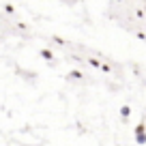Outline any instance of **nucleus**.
I'll list each match as a JSON object with an SVG mask.
<instances>
[{
	"label": "nucleus",
	"instance_id": "f257e3e1",
	"mask_svg": "<svg viewBox=\"0 0 146 146\" xmlns=\"http://www.w3.org/2000/svg\"><path fill=\"white\" fill-rule=\"evenodd\" d=\"M135 142L137 144H146V127H144V123H140L135 127Z\"/></svg>",
	"mask_w": 146,
	"mask_h": 146
},
{
	"label": "nucleus",
	"instance_id": "20e7f679",
	"mask_svg": "<svg viewBox=\"0 0 146 146\" xmlns=\"http://www.w3.org/2000/svg\"><path fill=\"white\" fill-rule=\"evenodd\" d=\"M88 62H90L92 67H97V69H101V67H103V64H101L99 60H95V58H88Z\"/></svg>",
	"mask_w": 146,
	"mask_h": 146
},
{
	"label": "nucleus",
	"instance_id": "f03ea898",
	"mask_svg": "<svg viewBox=\"0 0 146 146\" xmlns=\"http://www.w3.org/2000/svg\"><path fill=\"white\" fill-rule=\"evenodd\" d=\"M41 56H43L45 60H54V54H52L50 50H41Z\"/></svg>",
	"mask_w": 146,
	"mask_h": 146
},
{
	"label": "nucleus",
	"instance_id": "7ed1b4c3",
	"mask_svg": "<svg viewBox=\"0 0 146 146\" xmlns=\"http://www.w3.org/2000/svg\"><path fill=\"white\" fill-rule=\"evenodd\" d=\"M129 112H131V110H129V105H123V108H120V114H123L125 118L129 116Z\"/></svg>",
	"mask_w": 146,
	"mask_h": 146
},
{
	"label": "nucleus",
	"instance_id": "39448f33",
	"mask_svg": "<svg viewBox=\"0 0 146 146\" xmlns=\"http://www.w3.org/2000/svg\"><path fill=\"white\" fill-rule=\"evenodd\" d=\"M69 75H71V78H75V80L84 78V75H82V73H80V71H71V73H69Z\"/></svg>",
	"mask_w": 146,
	"mask_h": 146
}]
</instances>
